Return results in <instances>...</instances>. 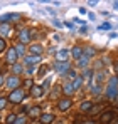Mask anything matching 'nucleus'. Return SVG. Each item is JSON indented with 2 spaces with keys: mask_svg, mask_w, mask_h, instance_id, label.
<instances>
[{
  "mask_svg": "<svg viewBox=\"0 0 118 124\" xmlns=\"http://www.w3.org/2000/svg\"><path fill=\"white\" fill-rule=\"evenodd\" d=\"M106 97L110 101H115L118 97V77H111L108 81V85H106Z\"/></svg>",
  "mask_w": 118,
  "mask_h": 124,
  "instance_id": "nucleus-1",
  "label": "nucleus"
},
{
  "mask_svg": "<svg viewBox=\"0 0 118 124\" xmlns=\"http://www.w3.org/2000/svg\"><path fill=\"white\" fill-rule=\"evenodd\" d=\"M24 97H25V94H24V91L22 89H15V91H12L10 92V96H9V101L10 102H22L24 101Z\"/></svg>",
  "mask_w": 118,
  "mask_h": 124,
  "instance_id": "nucleus-2",
  "label": "nucleus"
},
{
  "mask_svg": "<svg viewBox=\"0 0 118 124\" xmlns=\"http://www.w3.org/2000/svg\"><path fill=\"white\" fill-rule=\"evenodd\" d=\"M56 70H58V74L61 76H64V74H68L69 70H71V65H69V62H56Z\"/></svg>",
  "mask_w": 118,
  "mask_h": 124,
  "instance_id": "nucleus-3",
  "label": "nucleus"
},
{
  "mask_svg": "<svg viewBox=\"0 0 118 124\" xmlns=\"http://www.w3.org/2000/svg\"><path fill=\"white\" fill-rule=\"evenodd\" d=\"M5 82H7V87H9V89L15 91V89H17V87L20 85V79L17 77V76H10V77H9Z\"/></svg>",
  "mask_w": 118,
  "mask_h": 124,
  "instance_id": "nucleus-4",
  "label": "nucleus"
},
{
  "mask_svg": "<svg viewBox=\"0 0 118 124\" xmlns=\"http://www.w3.org/2000/svg\"><path fill=\"white\" fill-rule=\"evenodd\" d=\"M17 59H19V55L15 52V47L14 49H9V52H7V64L14 65V64H17Z\"/></svg>",
  "mask_w": 118,
  "mask_h": 124,
  "instance_id": "nucleus-5",
  "label": "nucleus"
},
{
  "mask_svg": "<svg viewBox=\"0 0 118 124\" xmlns=\"http://www.w3.org/2000/svg\"><path fill=\"white\" fill-rule=\"evenodd\" d=\"M20 19V14H5L0 17V23H7V22H14V20H19Z\"/></svg>",
  "mask_w": 118,
  "mask_h": 124,
  "instance_id": "nucleus-6",
  "label": "nucleus"
},
{
  "mask_svg": "<svg viewBox=\"0 0 118 124\" xmlns=\"http://www.w3.org/2000/svg\"><path fill=\"white\" fill-rule=\"evenodd\" d=\"M73 106V101L69 99V97H64V99H59V102H58V107H59V111H68L69 107Z\"/></svg>",
  "mask_w": 118,
  "mask_h": 124,
  "instance_id": "nucleus-7",
  "label": "nucleus"
},
{
  "mask_svg": "<svg viewBox=\"0 0 118 124\" xmlns=\"http://www.w3.org/2000/svg\"><path fill=\"white\" fill-rule=\"evenodd\" d=\"M113 117H115V112H113V111H105V112L101 114L99 121H101V123H105V124H108V123H111V121H113Z\"/></svg>",
  "mask_w": 118,
  "mask_h": 124,
  "instance_id": "nucleus-8",
  "label": "nucleus"
},
{
  "mask_svg": "<svg viewBox=\"0 0 118 124\" xmlns=\"http://www.w3.org/2000/svg\"><path fill=\"white\" fill-rule=\"evenodd\" d=\"M19 40H20V44H27V42L30 40V32L27 29H24V30L19 32Z\"/></svg>",
  "mask_w": 118,
  "mask_h": 124,
  "instance_id": "nucleus-9",
  "label": "nucleus"
},
{
  "mask_svg": "<svg viewBox=\"0 0 118 124\" xmlns=\"http://www.w3.org/2000/svg\"><path fill=\"white\" fill-rule=\"evenodd\" d=\"M42 94H44L42 85H32V87H30V96H32V97H40Z\"/></svg>",
  "mask_w": 118,
  "mask_h": 124,
  "instance_id": "nucleus-10",
  "label": "nucleus"
},
{
  "mask_svg": "<svg viewBox=\"0 0 118 124\" xmlns=\"http://www.w3.org/2000/svg\"><path fill=\"white\" fill-rule=\"evenodd\" d=\"M69 50H66V49H62V50H59L58 52V62H68V57H69Z\"/></svg>",
  "mask_w": 118,
  "mask_h": 124,
  "instance_id": "nucleus-11",
  "label": "nucleus"
},
{
  "mask_svg": "<svg viewBox=\"0 0 118 124\" xmlns=\"http://www.w3.org/2000/svg\"><path fill=\"white\" fill-rule=\"evenodd\" d=\"M37 62H40V55H27L25 57V64L27 65H34Z\"/></svg>",
  "mask_w": 118,
  "mask_h": 124,
  "instance_id": "nucleus-12",
  "label": "nucleus"
},
{
  "mask_svg": "<svg viewBox=\"0 0 118 124\" xmlns=\"http://www.w3.org/2000/svg\"><path fill=\"white\" fill-rule=\"evenodd\" d=\"M52 121H54V114H49L47 112V114H42L40 116V123L42 124H49V123H52Z\"/></svg>",
  "mask_w": 118,
  "mask_h": 124,
  "instance_id": "nucleus-13",
  "label": "nucleus"
},
{
  "mask_svg": "<svg viewBox=\"0 0 118 124\" xmlns=\"http://www.w3.org/2000/svg\"><path fill=\"white\" fill-rule=\"evenodd\" d=\"M40 52H42V45L39 44H34L30 47V55H40Z\"/></svg>",
  "mask_w": 118,
  "mask_h": 124,
  "instance_id": "nucleus-14",
  "label": "nucleus"
},
{
  "mask_svg": "<svg viewBox=\"0 0 118 124\" xmlns=\"http://www.w3.org/2000/svg\"><path fill=\"white\" fill-rule=\"evenodd\" d=\"M9 34H10V27L7 23H0V35L2 37H7Z\"/></svg>",
  "mask_w": 118,
  "mask_h": 124,
  "instance_id": "nucleus-15",
  "label": "nucleus"
},
{
  "mask_svg": "<svg viewBox=\"0 0 118 124\" xmlns=\"http://www.w3.org/2000/svg\"><path fill=\"white\" fill-rule=\"evenodd\" d=\"M71 54H73V57H74V59H79V57L83 55V47H79V45H76V47H73Z\"/></svg>",
  "mask_w": 118,
  "mask_h": 124,
  "instance_id": "nucleus-16",
  "label": "nucleus"
},
{
  "mask_svg": "<svg viewBox=\"0 0 118 124\" xmlns=\"http://www.w3.org/2000/svg\"><path fill=\"white\" fill-rule=\"evenodd\" d=\"M62 92H64V94H68V96H71V94L74 92V87H73V84L66 82L64 85H62Z\"/></svg>",
  "mask_w": 118,
  "mask_h": 124,
  "instance_id": "nucleus-17",
  "label": "nucleus"
},
{
  "mask_svg": "<svg viewBox=\"0 0 118 124\" xmlns=\"http://www.w3.org/2000/svg\"><path fill=\"white\" fill-rule=\"evenodd\" d=\"M39 114H42V109H40L39 106H34V107H30V109H29V116L36 117V116H39Z\"/></svg>",
  "mask_w": 118,
  "mask_h": 124,
  "instance_id": "nucleus-18",
  "label": "nucleus"
},
{
  "mask_svg": "<svg viewBox=\"0 0 118 124\" xmlns=\"http://www.w3.org/2000/svg\"><path fill=\"white\" fill-rule=\"evenodd\" d=\"M88 62H89V57H86V55L83 54V55L78 59V65H79V67H86V65H88Z\"/></svg>",
  "mask_w": 118,
  "mask_h": 124,
  "instance_id": "nucleus-19",
  "label": "nucleus"
},
{
  "mask_svg": "<svg viewBox=\"0 0 118 124\" xmlns=\"http://www.w3.org/2000/svg\"><path fill=\"white\" fill-rule=\"evenodd\" d=\"M91 109H93V102H91V101H84V102L81 104V111H86V112H88V111H91Z\"/></svg>",
  "mask_w": 118,
  "mask_h": 124,
  "instance_id": "nucleus-20",
  "label": "nucleus"
},
{
  "mask_svg": "<svg viewBox=\"0 0 118 124\" xmlns=\"http://www.w3.org/2000/svg\"><path fill=\"white\" fill-rule=\"evenodd\" d=\"M91 77H93V70H84V74H83V81H86V82L89 84L91 82Z\"/></svg>",
  "mask_w": 118,
  "mask_h": 124,
  "instance_id": "nucleus-21",
  "label": "nucleus"
},
{
  "mask_svg": "<svg viewBox=\"0 0 118 124\" xmlns=\"http://www.w3.org/2000/svg\"><path fill=\"white\" fill-rule=\"evenodd\" d=\"M81 84H83V77H79V76H78V77L73 81V87H74V91H76L78 87H81Z\"/></svg>",
  "mask_w": 118,
  "mask_h": 124,
  "instance_id": "nucleus-22",
  "label": "nucleus"
},
{
  "mask_svg": "<svg viewBox=\"0 0 118 124\" xmlns=\"http://www.w3.org/2000/svg\"><path fill=\"white\" fill-rule=\"evenodd\" d=\"M83 54H84L86 57H91V55H95V49H91V47H86V49H83Z\"/></svg>",
  "mask_w": 118,
  "mask_h": 124,
  "instance_id": "nucleus-23",
  "label": "nucleus"
},
{
  "mask_svg": "<svg viewBox=\"0 0 118 124\" xmlns=\"http://www.w3.org/2000/svg\"><path fill=\"white\" fill-rule=\"evenodd\" d=\"M15 52H17V55H24V44H19V45H15Z\"/></svg>",
  "mask_w": 118,
  "mask_h": 124,
  "instance_id": "nucleus-24",
  "label": "nucleus"
},
{
  "mask_svg": "<svg viewBox=\"0 0 118 124\" xmlns=\"http://www.w3.org/2000/svg\"><path fill=\"white\" fill-rule=\"evenodd\" d=\"M12 70H14V74H20L22 72V65L20 64H14L12 65Z\"/></svg>",
  "mask_w": 118,
  "mask_h": 124,
  "instance_id": "nucleus-25",
  "label": "nucleus"
},
{
  "mask_svg": "<svg viewBox=\"0 0 118 124\" xmlns=\"http://www.w3.org/2000/svg\"><path fill=\"white\" fill-rule=\"evenodd\" d=\"M17 121V116L15 114H10L9 117H7V124H12V123H15Z\"/></svg>",
  "mask_w": 118,
  "mask_h": 124,
  "instance_id": "nucleus-26",
  "label": "nucleus"
},
{
  "mask_svg": "<svg viewBox=\"0 0 118 124\" xmlns=\"http://www.w3.org/2000/svg\"><path fill=\"white\" fill-rule=\"evenodd\" d=\"M27 123V117L25 116H20V117H17V121H15V124H25Z\"/></svg>",
  "mask_w": 118,
  "mask_h": 124,
  "instance_id": "nucleus-27",
  "label": "nucleus"
},
{
  "mask_svg": "<svg viewBox=\"0 0 118 124\" xmlns=\"http://www.w3.org/2000/svg\"><path fill=\"white\" fill-rule=\"evenodd\" d=\"M5 47H7V44H5V40L0 37V52H3V50H5Z\"/></svg>",
  "mask_w": 118,
  "mask_h": 124,
  "instance_id": "nucleus-28",
  "label": "nucleus"
},
{
  "mask_svg": "<svg viewBox=\"0 0 118 124\" xmlns=\"http://www.w3.org/2000/svg\"><path fill=\"white\" fill-rule=\"evenodd\" d=\"M110 27H111V25H110V23H101V25H99L98 29H99V30H108V29H110Z\"/></svg>",
  "mask_w": 118,
  "mask_h": 124,
  "instance_id": "nucleus-29",
  "label": "nucleus"
},
{
  "mask_svg": "<svg viewBox=\"0 0 118 124\" xmlns=\"http://www.w3.org/2000/svg\"><path fill=\"white\" fill-rule=\"evenodd\" d=\"M49 84H51V79H46L44 84H42V89H44V91H46V89H49Z\"/></svg>",
  "mask_w": 118,
  "mask_h": 124,
  "instance_id": "nucleus-30",
  "label": "nucleus"
},
{
  "mask_svg": "<svg viewBox=\"0 0 118 124\" xmlns=\"http://www.w3.org/2000/svg\"><path fill=\"white\" fill-rule=\"evenodd\" d=\"M5 104H7V99H5V97H0V109H3Z\"/></svg>",
  "mask_w": 118,
  "mask_h": 124,
  "instance_id": "nucleus-31",
  "label": "nucleus"
},
{
  "mask_svg": "<svg viewBox=\"0 0 118 124\" xmlns=\"http://www.w3.org/2000/svg\"><path fill=\"white\" fill-rule=\"evenodd\" d=\"M24 85H25V87H30V85H34V84H32L30 79H27V81H24Z\"/></svg>",
  "mask_w": 118,
  "mask_h": 124,
  "instance_id": "nucleus-32",
  "label": "nucleus"
},
{
  "mask_svg": "<svg viewBox=\"0 0 118 124\" xmlns=\"http://www.w3.org/2000/svg\"><path fill=\"white\" fill-rule=\"evenodd\" d=\"M46 70H47V67H46V65H42V67H40V70H39V74H40V76H42V74H44Z\"/></svg>",
  "mask_w": 118,
  "mask_h": 124,
  "instance_id": "nucleus-33",
  "label": "nucleus"
},
{
  "mask_svg": "<svg viewBox=\"0 0 118 124\" xmlns=\"http://www.w3.org/2000/svg\"><path fill=\"white\" fill-rule=\"evenodd\" d=\"M5 82V76L3 74H0V87H2V84Z\"/></svg>",
  "mask_w": 118,
  "mask_h": 124,
  "instance_id": "nucleus-34",
  "label": "nucleus"
},
{
  "mask_svg": "<svg viewBox=\"0 0 118 124\" xmlns=\"http://www.w3.org/2000/svg\"><path fill=\"white\" fill-rule=\"evenodd\" d=\"M79 124H96L95 121H83V123H79Z\"/></svg>",
  "mask_w": 118,
  "mask_h": 124,
  "instance_id": "nucleus-35",
  "label": "nucleus"
},
{
  "mask_svg": "<svg viewBox=\"0 0 118 124\" xmlns=\"http://www.w3.org/2000/svg\"><path fill=\"white\" fill-rule=\"evenodd\" d=\"M81 34H88V27H83L81 29Z\"/></svg>",
  "mask_w": 118,
  "mask_h": 124,
  "instance_id": "nucleus-36",
  "label": "nucleus"
},
{
  "mask_svg": "<svg viewBox=\"0 0 118 124\" xmlns=\"http://www.w3.org/2000/svg\"><path fill=\"white\" fill-rule=\"evenodd\" d=\"M113 8H117V10H118V2H113Z\"/></svg>",
  "mask_w": 118,
  "mask_h": 124,
  "instance_id": "nucleus-37",
  "label": "nucleus"
},
{
  "mask_svg": "<svg viewBox=\"0 0 118 124\" xmlns=\"http://www.w3.org/2000/svg\"><path fill=\"white\" fill-rule=\"evenodd\" d=\"M117 72H118V61H117Z\"/></svg>",
  "mask_w": 118,
  "mask_h": 124,
  "instance_id": "nucleus-38",
  "label": "nucleus"
}]
</instances>
